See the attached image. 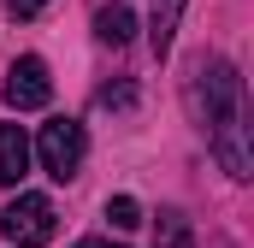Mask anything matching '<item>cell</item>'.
<instances>
[{
    "instance_id": "cell-9",
    "label": "cell",
    "mask_w": 254,
    "mask_h": 248,
    "mask_svg": "<svg viewBox=\"0 0 254 248\" xmlns=\"http://www.w3.org/2000/svg\"><path fill=\"white\" fill-rule=\"evenodd\" d=\"M107 219H113L119 231H136V225H142V207H136L130 195H113V201H107Z\"/></svg>"
},
{
    "instance_id": "cell-6",
    "label": "cell",
    "mask_w": 254,
    "mask_h": 248,
    "mask_svg": "<svg viewBox=\"0 0 254 248\" xmlns=\"http://www.w3.org/2000/svg\"><path fill=\"white\" fill-rule=\"evenodd\" d=\"M130 30H136V12H130L125 0H113V6H101V12H95V36H101L107 48H125Z\"/></svg>"
},
{
    "instance_id": "cell-4",
    "label": "cell",
    "mask_w": 254,
    "mask_h": 248,
    "mask_svg": "<svg viewBox=\"0 0 254 248\" xmlns=\"http://www.w3.org/2000/svg\"><path fill=\"white\" fill-rule=\"evenodd\" d=\"M48 95H54L48 65L36 60V54L12 60V71H6V107H12V113H36V107H48Z\"/></svg>"
},
{
    "instance_id": "cell-8",
    "label": "cell",
    "mask_w": 254,
    "mask_h": 248,
    "mask_svg": "<svg viewBox=\"0 0 254 248\" xmlns=\"http://www.w3.org/2000/svg\"><path fill=\"white\" fill-rule=\"evenodd\" d=\"M154 248H195L190 219H184L178 207H166V213H160V237H154Z\"/></svg>"
},
{
    "instance_id": "cell-5",
    "label": "cell",
    "mask_w": 254,
    "mask_h": 248,
    "mask_svg": "<svg viewBox=\"0 0 254 248\" xmlns=\"http://www.w3.org/2000/svg\"><path fill=\"white\" fill-rule=\"evenodd\" d=\"M24 172H30V136L24 124H0V184H24Z\"/></svg>"
},
{
    "instance_id": "cell-2",
    "label": "cell",
    "mask_w": 254,
    "mask_h": 248,
    "mask_svg": "<svg viewBox=\"0 0 254 248\" xmlns=\"http://www.w3.org/2000/svg\"><path fill=\"white\" fill-rule=\"evenodd\" d=\"M36 154H42V172H48V178L71 184V178L83 172L89 136H83V124H77V119H54V124H42V136H36Z\"/></svg>"
},
{
    "instance_id": "cell-11",
    "label": "cell",
    "mask_w": 254,
    "mask_h": 248,
    "mask_svg": "<svg viewBox=\"0 0 254 248\" xmlns=\"http://www.w3.org/2000/svg\"><path fill=\"white\" fill-rule=\"evenodd\" d=\"M77 248H113V243H101V237H83V243H77Z\"/></svg>"
},
{
    "instance_id": "cell-7",
    "label": "cell",
    "mask_w": 254,
    "mask_h": 248,
    "mask_svg": "<svg viewBox=\"0 0 254 248\" xmlns=\"http://www.w3.org/2000/svg\"><path fill=\"white\" fill-rule=\"evenodd\" d=\"M178 18H184V0H154V18H148V42H154V54H160V60L172 54Z\"/></svg>"
},
{
    "instance_id": "cell-3",
    "label": "cell",
    "mask_w": 254,
    "mask_h": 248,
    "mask_svg": "<svg viewBox=\"0 0 254 248\" xmlns=\"http://www.w3.org/2000/svg\"><path fill=\"white\" fill-rule=\"evenodd\" d=\"M54 231H60V213H54L48 195H18L0 213V237L12 248H42V243H54Z\"/></svg>"
},
{
    "instance_id": "cell-10",
    "label": "cell",
    "mask_w": 254,
    "mask_h": 248,
    "mask_svg": "<svg viewBox=\"0 0 254 248\" xmlns=\"http://www.w3.org/2000/svg\"><path fill=\"white\" fill-rule=\"evenodd\" d=\"M42 6H48V0H6V12H12V18H36Z\"/></svg>"
},
{
    "instance_id": "cell-1",
    "label": "cell",
    "mask_w": 254,
    "mask_h": 248,
    "mask_svg": "<svg viewBox=\"0 0 254 248\" xmlns=\"http://www.w3.org/2000/svg\"><path fill=\"white\" fill-rule=\"evenodd\" d=\"M190 107L201 119V130H207V142H213V154L225 160V172L243 184L254 166L249 160V95H243V77L225 60H195Z\"/></svg>"
}]
</instances>
